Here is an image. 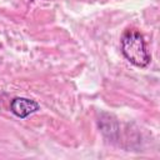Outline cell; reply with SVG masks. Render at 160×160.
I'll return each instance as SVG.
<instances>
[{"label": "cell", "mask_w": 160, "mask_h": 160, "mask_svg": "<svg viewBox=\"0 0 160 160\" xmlns=\"http://www.w3.org/2000/svg\"><path fill=\"white\" fill-rule=\"evenodd\" d=\"M121 52L135 66L145 68L149 65L151 56L148 51L144 36L135 29H128L121 36Z\"/></svg>", "instance_id": "cell-1"}, {"label": "cell", "mask_w": 160, "mask_h": 160, "mask_svg": "<svg viewBox=\"0 0 160 160\" xmlns=\"http://www.w3.org/2000/svg\"><path fill=\"white\" fill-rule=\"evenodd\" d=\"M39 109H40V105L35 100H31L28 98L18 96V98H14L10 102V111L20 119L28 118L29 115L36 112Z\"/></svg>", "instance_id": "cell-2"}]
</instances>
